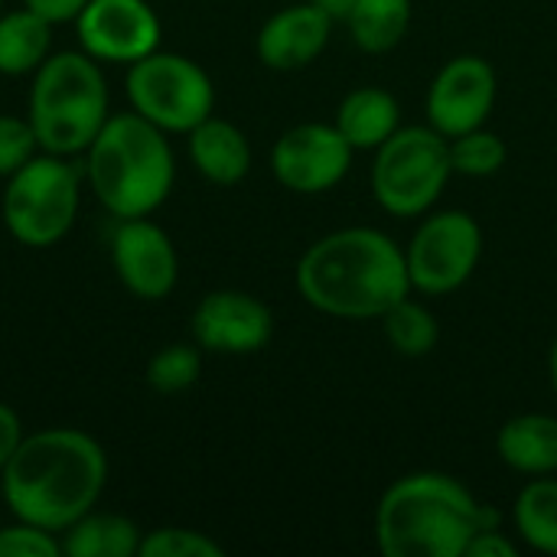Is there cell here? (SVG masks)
<instances>
[{"label": "cell", "mask_w": 557, "mask_h": 557, "mask_svg": "<svg viewBox=\"0 0 557 557\" xmlns=\"http://www.w3.org/2000/svg\"><path fill=\"white\" fill-rule=\"evenodd\" d=\"M193 343L215 356H255L274 336V313L264 300L245 290L206 294L189 320Z\"/></svg>", "instance_id": "cell-13"}, {"label": "cell", "mask_w": 557, "mask_h": 557, "mask_svg": "<svg viewBox=\"0 0 557 557\" xmlns=\"http://www.w3.org/2000/svg\"><path fill=\"white\" fill-rule=\"evenodd\" d=\"M202 375V349L196 343H170L147 362V385L160 395H180Z\"/></svg>", "instance_id": "cell-25"}, {"label": "cell", "mask_w": 557, "mask_h": 557, "mask_svg": "<svg viewBox=\"0 0 557 557\" xmlns=\"http://www.w3.org/2000/svg\"><path fill=\"white\" fill-rule=\"evenodd\" d=\"M379 323H382L385 343L405 359H424L441 343V323H437L434 310L428 304L414 300L411 294L401 297L398 304H392L379 317Z\"/></svg>", "instance_id": "cell-23"}, {"label": "cell", "mask_w": 557, "mask_h": 557, "mask_svg": "<svg viewBox=\"0 0 557 557\" xmlns=\"http://www.w3.org/2000/svg\"><path fill=\"white\" fill-rule=\"evenodd\" d=\"M496 91H499V78L490 59L476 52L454 55L437 69L428 88L424 98L428 124L441 131L447 140L476 131L490 121L496 108Z\"/></svg>", "instance_id": "cell-11"}, {"label": "cell", "mask_w": 557, "mask_h": 557, "mask_svg": "<svg viewBox=\"0 0 557 557\" xmlns=\"http://www.w3.org/2000/svg\"><path fill=\"white\" fill-rule=\"evenodd\" d=\"M463 557H519V545L503 532V525L483 529L470 545Z\"/></svg>", "instance_id": "cell-29"}, {"label": "cell", "mask_w": 557, "mask_h": 557, "mask_svg": "<svg viewBox=\"0 0 557 557\" xmlns=\"http://www.w3.org/2000/svg\"><path fill=\"white\" fill-rule=\"evenodd\" d=\"M548 379H552V388H555L557 395V336L555 343H552V352H548Z\"/></svg>", "instance_id": "cell-33"}, {"label": "cell", "mask_w": 557, "mask_h": 557, "mask_svg": "<svg viewBox=\"0 0 557 557\" xmlns=\"http://www.w3.org/2000/svg\"><path fill=\"white\" fill-rule=\"evenodd\" d=\"M225 548L209 539L206 532L196 529H180V525H163L153 532H144L140 539V555L137 557H222Z\"/></svg>", "instance_id": "cell-26"}, {"label": "cell", "mask_w": 557, "mask_h": 557, "mask_svg": "<svg viewBox=\"0 0 557 557\" xmlns=\"http://www.w3.org/2000/svg\"><path fill=\"white\" fill-rule=\"evenodd\" d=\"M506 160H509L506 140L496 131H490L486 124L476 131H467L460 137H450V166L460 176H470V180L496 176L506 166Z\"/></svg>", "instance_id": "cell-24"}, {"label": "cell", "mask_w": 557, "mask_h": 557, "mask_svg": "<svg viewBox=\"0 0 557 557\" xmlns=\"http://www.w3.org/2000/svg\"><path fill=\"white\" fill-rule=\"evenodd\" d=\"M111 268L137 300H163L180 281L176 245L150 215L117 219L111 232Z\"/></svg>", "instance_id": "cell-14"}, {"label": "cell", "mask_w": 557, "mask_h": 557, "mask_svg": "<svg viewBox=\"0 0 557 557\" xmlns=\"http://www.w3.org/2000/svg\"><path fill=\"white\" fill-rule=\"evenodd\" d=\"M333 26L336 23L317 3H290L261 23L255 52L271 72H297L323 55Z\"/></svg>", "instance_id": "cell-15"}, {"label": "cell", "mask_w": 557, "mask_h": 557, "mask_svg": "<svg viewBox=\"0 0 557 557\" xmlns=\"http://www.w3.org/2000/svg\"><path fill=\"white\" fill-rule=\"evenodd\" d=\"M499 460L522 476H555L557 473V418L529 411L509 418L496 434Z\"/></svg>", "instance_id": "cell-17"}, {"label": "cell", "mask_w": 557, "mask_h": 557, "mask_svg": "<svg viewBox=\"0 0 557 557\" xmlns=\"http://www.w3.org/2000/svg\"><path fill=\"white\" fill-rule=\"evenodd\" d=\"M352 42L369 52L382 55L401 46L411 26V0H356L346 16Z\"/></svg>", "instance_id": "cell-22"}, {"label": "cell", "mask_w": 557, "mask_h": 557, "mask_svg": "<svg viewBox=\"0 0 557 557\" xmlns=\"http://www.w3.org/2000/svg\"><path fill=\"white\" fill-rule=\"evenodd\" d=\"M310 3H317L333 23H346V16H349V10L356 7V0H310Z\"/></svg>", "instance_id": "cell-32"}, {"label": "cell", "mask_w": 557, "mask_h": 557, "mask_svg": "<svg viewBox=\"0 0 557 557\" xmlns=\"http://www.w3.org/2000/svg\"><path fill=\"white\" fill-rule=\"evenodd\" d=\"M39 150L36 131L29 117L0 114V180H10L23 163H29Z\"/></svg>", "instance_id": "cell-27"}, {"label": "cell", "mask_w": 557, "mask_h": 557, "mask_svg": "<svg viewBox=\"0 0 557 557\" xmlns=\"http://www.w3.org/2000/svg\"><path fill=\"white\" fill-rule=\"evenodd\" d=\"M352 147L336 124L304 121L287 127L271 147L274 180L300 196H317L343 183L352 166Z\"/></svg>", "instance_id": "cell-10"}, {"label": "cell", "mask_w": 557, "mask_h": 557, "mask_svg": "<svg viewBox=\"0 0 557 557\" xmlns=\"http://www.w3.org/2000/svg\"><path fill=\"white\" fill-rule=\"evenodd\" d=\"M0 3H3V0H0Z\"/></svg>", "instance_id": "cell-34"}, {"label": "cell", "mask_w": 557, "mask_h": 557, "mask_svg": "<svg viewBox=\"0 0 557 557\" xmlns=\"http://www.w3.org/2000/svg\"><path fill=\"white\" fill-rule=\"evenodd\" d=\"M372 153V196L398 219L428 215L454 176L450 140L431 124H401Z\"/></svg>", "instance_id": "cell-6"}, {"label": "cell", "mask_w": 557, "mask_h": 557, "mask_svg": "<svg viewBox=\"0 0 557 557\" xmlns=\"http://www.w3.org/2000/svg\"><path fill=\"white\" fill-rule=\"evenodd\" d=\"M88 0H23V7L36 10L39 16H46L52 26L55 23H75V16L82 13Z\"/></svg>", "instance_id": "cell-31"}, {"label": "cell", "mask_w": 557, "mask_h": 557, "mask_svg": "<svg viewBox=\"0 0 557 557\" xmlns=\"http://www.w3.org/2000/svg\"><path fill=\"white\" fill-rule=\"evenodd\" d=\"M512 525L525 548L539 555L557 557V480L555 476H532L516 503H512Z\"/></svg>", "instance_id": "cell-21"}, {"label": "cell", "mask_w": 557, "mask_h": 557, "mask_svg": "<svg viewBox=\"0 0 557 557\" xmlns=\"http://www.w3.org/2000/svg\"><path fill=\"white\" fill-rule=\"evenodd\" d=\"M333 124L352 150H375L401 127V104L388 88L362 85L339 101Z\"/></svg>", "instance_id": "cell-18"}, {"label": "cell", "mask_w": 557, "mask_h": 557, "mask_svg": "<svg viewBox=\"0 0 557 557\" xmlns=\"http://www.w3.org/2000/svg\"><path fill=\"white\" fill-rule=\"evenodd\" d=\"M23 437H26V431H23L20 414L7 401H0V473L10 463V457L16 454V447H20Z\"/></svg>", "instance_id": "cell-30"}, {"label": "cell", "mask_w": 557, "mask_h": 557, "mask_svg": "<svg viewBox=\"0 0 557 557\" xmlns=\"http://www.w3.org/2000/svg\"><path fill=\"white\" fill-rule=\"evenodd\" d=\"M82 206V176L69 157L36 153L23 163L3 189V225L26 248L59 245L78 215Z\"/></svg>", "instance_id": "cell-7"}, {"label": "cell", "mask_w": 557, "mask_h": 557, "mask_svg": "<svg viewBox=\"0 0 557 557\" xmlns=\"http://www.w3.org/2000/svg\"><path fill=\"white\" fill-rule=\"evenodd\" d=\"M104 483L108 454L78 428L26 434L0 473V493L13 519L55 535L98 506Z\"/></svg>", "instance_id": "cell-1"}, {"label": "cell", "mask_w": 557, "mask_h": 557, "mask_svg": "<svg viewBox=\"0 0 557 557\" xmlns=\"http://www.w3.org/2000/svg\"><path fill=\"white\" fill-rule=\"evenodd\" d=\"M493 525H503L499 509L437 470L395 480L375 506V545L385 557H463Z\"/></svg>", "instance_id": "cell-3"}, {"label": "cell", "mask_w": 557, "mask_h": 557, "mask_svg": "<svg viewBox=\"0 0 557 557\" xmlns=\"http://www.w3.org/2000/svg\"><path fill=\"white\" fill-rule=\"evenodd\" d=\"M300 297L333 320H379L411 294L405 248L372 225H349L317 238L294 271Z\"/></svg>", "instance_id": "cell-2"}, {"label": "cell", "mask_w": 557, "mask_h": 557, "mask_svg": "<svg viewBox=\"0 0 557 557\" xmlns=\"http://www.w3.org/2000/svg\"><path fill=\"white\" fill-rule=\"evenodd\" d=\"M144 532L137 522L117 512H85L78 522H72L59 542L62 557H137L140 555Z\"/></svg>", "instance_id": "cell-19"}, {"label": "cell", "mask_w": 557, "mask_h": 557, "mask_svg": "<svg viewBox=\"0 0 557 557\" xmlns=\"http://www.w3.org/2000/svg\"><path fill=\"white\" fill-rule=\"evenodd\" d=\"M26 117L36 131L39 150L55 157L85 153L111 117L101 62L85 49L52 52L33 72Z\"/></svg>", "instance_id": "cell-5"}, {"label": "cell", "mask_w": 557, "mask_h": 557, "mask_svg": "<svg viewBox=\"0 0 557 557\" xmlns=\"http://www.w3.org/2000/svg\"><path fill=\"white\" fill-rule=\"evenodd\" d=\"M131 111L166 134H189L215 111V85L209 72L180 52L153 49L127 65Z\"/></svg>", "instance_id": "cell-8"}, {"label": "cell", "mask_w": 557, "mask_h": 557, "mask_svg": "<svg viewBox=\"0 0 557 557\" xmlns=\"http://www.w3.org/2000/svg\"><path fill=\"white\" fill-rule=\"evenodd\" d=\"M0 557H62V542L33 522H13L0 529Z\"/></svg>", "instance_id": "cell-28"}, {"label": "cell", "mask_w": 557, "mask_h": 557, "mask_svg": "<svg viewBox=\"0 0 557 557\" xmlns=\"http://www.w3.org/2000/svg\"><path fill=\"white\" fill-rule=\"evenodd\" d=\"M186 137H189V160L202 180L215 186H235L248 176L251 144L238 124L209 114Z\"/></svg>", "instance_id": "cell-16"}, {"label": "cell", "mask_w": 557, "mask_h": 557, "mask_svg": "<svg viewBox=\"0 0 557 557\" xmlns=\"http://www.w3.org/2000/svg\"><path fill=\"white\" fill-rule=\"evenodd\" d=\"M82 49L111 65H131L160 49L163 26L147 0H88L75 16Z\"/></svg>", "instance_id": "cell-12"}, {"label": "cell", "mask_w": 557, "mask_h": 557, "mask_svg": "<svg viewBox=\"0 0 557 557\" xmlns=\"http://www.w3.org/2000/svg\"><path fill=\"white\" fill-rule=\"evenodd\" d=\"M483 258V228L463 209L428 212V219L414 228L405 264L411 277V290L424 297H444L460 290Z\"/></svg>", "instance_id": "cell-9"}, {"label": "cell", "mask_w": 557, "mask_h": 557, "mask_svg": "<svg viewBox=\"0 0 557 557\" xmlns=\"http://www.w3.org/2000/svg\"><path fill=\"white\" fill-rule=\"evenodd\" d=\"M52 23L29 7L0 13V75H33L52 52Z\"/></svg>", "instance_id": "cell-20"}, {"label": "cell", "mask_w": 557, "mask_h": 557, "mask_svg": "<svg viewBox=\"0 0 557 557\" xmlns=\"http://www.w3.org/2000/svg\"><path fill=\"white\" fill-rule=\"evenodd\" d=\"M85 180L114 219L153 215L170 199L176 180L166 131L137 111L111 114L85 150Z\"/></svg>", "instance_id": "cell-4"}]
</instances>
